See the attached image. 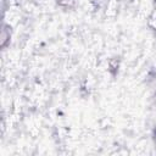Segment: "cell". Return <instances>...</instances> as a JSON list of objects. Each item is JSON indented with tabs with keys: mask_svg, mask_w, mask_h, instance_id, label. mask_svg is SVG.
<instances>
[{
	"mask_svg": "<svg viewBox=\"0 0 156 156\" xmlns=\"http://www.w3.org/2000/svg\"><path fill=\"white\" fill-rule=\"evenodd\" d=\"M10 29H11L10 26H7V24L2 26V30H1V45H2V48L6 46V43L11 38V30Z\"/></svg>",
	"mask_w": 156,
	"mask_h": 156,
	"instance_id": "6da1fadb",
	"label": "cell"
}]
</instances>
